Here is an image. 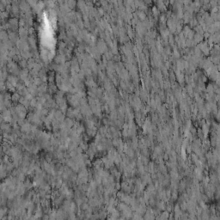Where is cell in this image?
Returning <instances> with one entry per match:
<instances>
[{"mask_svg": "<svg viewBox=\"0 0 220 220\" xmlns=\"http://www.w3.org/2000/svg\"><path fill=\"white\" fill-rule=\"evenodd\" d=\"M169 214H170V213L168 212L167 211H163V212H162V213H160V215H159V218H160L162 220H169Z\"/></svg>", "mask_w": 220, "mask_h": 220, "instance_id": "1", "label": "cell"}]
</instances>
